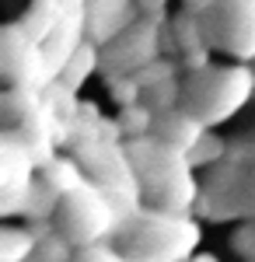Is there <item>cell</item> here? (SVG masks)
Returning <instances> with one entry per match:
<instances>
[{
  "instance_id": "obj_11",
  "label": "cell",
  "mask_w": 255,
  "mask_h": 262,
  "mask_svg": "<svg viewBox=\"0 0 255 262\" xmlns=\"http://www.w3.org/2000/svg\"><path fill=\"white\" fill-rule=\"evenodd\" d=\"M235 252H238V255H245L248 262H255V224L241 227V231L235 234Z\"/></svg>"
},
{
  "instance_id": "obj_9",
  "label": "cell",
  "mask_w": 255,
  "mask_h": 262,
  "mask_svg": "<svg viewBox=\"0 0 255 262\" xmlns=\"http://www.w3.org/2000/svg\"><path fill=\"white\" fill-rule=\"evenodd\" d=\"M220 154H224V140H220L217 133L206 129V133H203V140L185 154V164H189V168H203V164H214Z\"/></svg>"
},
{
  "instance_id": "obj_13",
  "label": "cell",
  "mask_w": 255,
  "mask_h": 262,
  "mask_svg": "<svg viewBox=\"0 0 255 262\" xmlns=\"http://www.w3.org/2000/svg\"><path fill=\"white\" fill-rule=\"evenodd\" d=\"M193 262H217V259H214V255H196Z\"/></svg>"
},
{
  "instance_id": "obj_2",
  "label": "cell",
  "mask_w": 255,
  "mask_h": 262,
  "mask_svg": "<svg viewBox=\"0 0 255 262\" xmlns=\"http://www.w3.org/2000/svg\"><path fill=\"white\" fill-rule=\"evenodd\" d=\"M59 227H63L59 234L70 245H88L91 248L98 238H105L116 227V210H112V203H109V196L101 189L88 185V189H80V192L63 200Z\"/></svg>"
},
{
  "instance_id": "obj_7",
  "label": "cell",
  "mask_w": 255,
  "mask_h": 262,
  "mask_svg": "<svg viewBox=\"0 0 255 262\" xmlns=\"http://www.w3.org/2000/svg\"><path fill=\"white\" fill-rule=\"evenodd\" d=\"M39 248V238L32 231H14L7 227L0 234V262H28V255Z\"/></svg>"
},
{
  "instance_id": "obj_6",
  "label": "cell",
  "mask_w": 255,
  "mask_h": 262,
  "mask_svg": "<svg viewBox=\"0 0 255 262\" xmlns=\"http://www.w3.org/2000/svg\"><path fill=\"white\" fill-rule=\"evenodd\" d=\"M95 67H98V49H95V42H84V46L77 49V56L67 63V70H63L59 84H63V88H70V91H77L80 84L95 74Z\"/></svg>"
},
{
  "instance_id": "obj_5",
  "label": "cell",
  "mask_w": 255,
  "mask_h": 262,
  "mask_svg": "<svg viewBox=\"0 0 255 262\" xmlns=\"http://www.w3.org/2000/svg\"><path fill=\"white\" fill-rule=\"evenodd\" d=\"M46 185L56 192L59 200H67V196H74V192H80V189H88L80 168L74 161H67V158H56V161L46 168Z\"/></svg>"
},
{
  "instance_id": "obj_3",
  "label": "cell",
  "mask_w": 255,
  "mask_h": 262,
  "mask_svg": "<svg viewBox=\"0 0 255 262\" xmlns=\"http://www.w3.org/2000/svg\"><path fill=\"white\" fill-rule=\"evenodd\" d=\"M220 14V46H227L238 56H255V4H227L217 7Z\"/></svg>"
},
{
  "instance_id": "obj_8",
  "label": "cell",
  "mask_w": 255,
  "mask_h": 262,
  "mask_svg": "<svg viewBox=\"0 0 255 262\" xmlns=\"http://www.w3.org/2000/svg\"><path fill=\"white\" fill-rule=\"evenodd\" d=\"M119 129L122 133H130V137H147L151 129H154V112L147 108V105H130V108H122L119 112Z\"/></svg>"
},
{
  "instance_id": "obj_10",
  "label": "cell",
  "mask_w": 255,
  "mask_h": 262,
  "mask_svg": "<svg viewBox=\"0 0 255 262\" xmlns=\"http://www.w3.org/2000/svg\"><path fill=\"white\" fill-rule=\"evenodd\" d=\"M39 259L42 262H77V255H74V245L63 234H49V238L39 242Z\"/></svg>"
},
{
  "instance_id": "obj_1",
  "label": "cell",
  "mask_w": 255,
  "mask_h": 262,
  "mask_svg": "<svg viewBox=\"0 0 255 262\" xmlns=\"http://www.w3.org/2000/svg\"><path fill=\"white\" fill-rule=\"evenodd\" d=\"M255 88V74L245 67H231V70H217V67H203L193 74L189 81V116H203V126H214V122L235 116L238 108L245 105V98L252 95Z\"/></svg>"
},
{
  "instance_id": "obj_4",
  "label": "cell",
  "mask_w": 255,
  "mask_h": 262,
  "mask_svg": "<svg viewBox=\"0 0 255 262\" xmlns=\"http://www.w3.org/2000/svg\"><path fill=\"white\" fill-rule=\"evenodd\" d=\"M203 133H206V126L196 116H189V112H175L172 108L168 116L157 119V143H164L168 150H178V154H189L203 140Z\"/></svg>"
},
{
  "instance_id": "obj_12",
  "label": "cell",
  "mask_w": 255,
  "mask_h": 262,
  "mask_svg": "<svg viewBox=\"0 0 255 262\" xmlns=\"http://www.w3.org/2000/svg\"><path fill=\"white\" fill-rule=\"evenodd\" d=\"M77 262H126L119 252H112V248H101V245H91V248H84V252H77Z\"/></svg>"
}]
</instances>
